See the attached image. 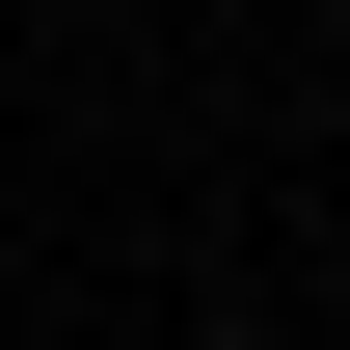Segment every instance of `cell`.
Masks as SVG:
<instances>
[{
	"mask_svg": "<svg viewBox=\"0 0 350 350\" xmlns=\"http://www.w3.org/2000/svg\"><path fill=\"white\" fill-rule=\"evenodd\" d=\"M0 269H27V162H0Z\"/></svg>",
	"mask_w": 350,
	"mask_h": 350,
	"instance_id": "cell-1",
	"label": "cell"
}]
</instances>
